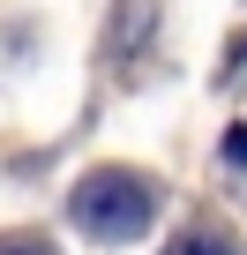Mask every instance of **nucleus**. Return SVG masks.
Returning <instances> with one entry per match:
<instances>
[{"instance_id":"f257e3e1","label":"nucleus","mask_w":247,"mask_h":255,"mask_svg":"<svg viewBox=\"0 0 247 255\" xmlns=\"http://www.w3.org/2000/svg\"><path fill=\"white\" fill-rule=\"evenodd\" d=\"M158 203H165L158 180H150V173H128V165H97V173H82L75 195H68V210H75V225H82L90 240H135V233H150Z\"/></svg>"},{"instance_id":"f03ea898","label":"nucleus","mask_w":247,"mask_h":255,"mask_svg":"<svg viewBox=\"0 0 247 255\" xmlns=\"http://www.w3.org/2000/svg\"><path fill=\"white\" fill-rule=\"evenodd\" d=\"M165 255H240V233H232L225 218H195V225H187Z\"/></svg>"},{"instance_id":"7ed1b4c3","label":"nucleus","mask_w":247,"mask_h":255,"mask_svg":"<svg viewBox=\"0 0 247 255\" xmlns=\"http://www.w3.org/2000/svg\"><path fill=\"white\" fill-rule=\"evenodd\" d=\"M0 255H60L45 233H0Z\"/></svg>"}]
</instances>
